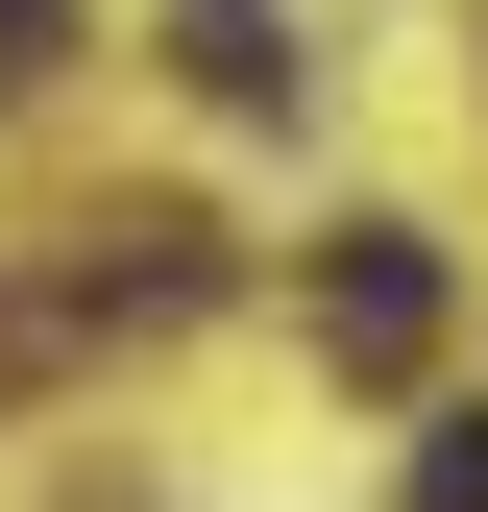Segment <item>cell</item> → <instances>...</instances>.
I'll return each instance as SVG.
<instances>
[{
	"mask_svg": "<svg viewBox=\"0 0 488 512\" xmlns=\"http://www.w3.org/2000/svg\"><path fill=\"white\" fill-rule=\"evenodd\" d=\"M318 366H366V391L440 366V244H415V220H342L318 244Z\"/></svg>",
	"mask_w": 488,
	"mask_h": 512,
	"instance_id": "obj_1",
	"label": "cell"
},
{
	"mask_svg": "<svg viewBox=\"0 0 488 512\" xmlns=\"http://www.w3.org/2000/svg\"><path fill=\"white\" fill-rule=\"evenodd\" d=\"M171 74H196L220 122H293V49H269V0H196V25H171Z\"/></svg>",
	"mask_w": 488,
	"mask_h": 512,
	"instance_id": "obj_2",
	"label": "cell"
},
{
	"mask_svg": "<svg viewBox=\"0 0 488 512\" xmlns=\"http://www.w3.org/2000/svg\"><path fill=\"white\" fill-rule=\"evenodd\" d=\"M98 293H122V317H196V293H220V220H98Z\"/></svg>",
	"mask_w": 488,
	"mask_h": 512,
	"instance_id": "obj_3",
	"label": "cell"
},
{
	"mask_svg": "<svg viewBox=\"0 0 488 512\" xmlns=\"http://www.w3.org/2000/svg\"><path fill=\"white\" fill-rule=\"evenodd\" d=\"M415 512H488V415H464V439H415Z\"/></svg>",
	"mask_w": 488,
	"mask_h": 512,
	"instance_id": "obj_4",
	"label": "cell"
},
{
	"mask_svg": "<svg viewBox=\"0 0 488 512\" xmlns=\"http://www.w3.org/2000/svg\"><path fill=\"white\" fill-rule=\"evenodd\" d=\"M49 25H74V0H0V74H25V49H49Z\"/></svg>",
	"mask_w": 488,
	"mask_h": 512,
	"instance_id": "obj_5",
	"label": "cell"
}]
</instances>
